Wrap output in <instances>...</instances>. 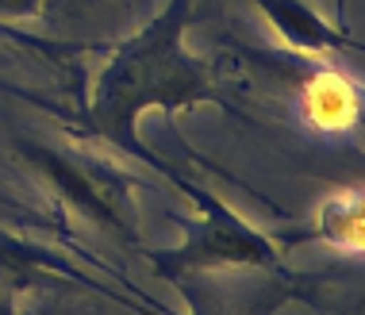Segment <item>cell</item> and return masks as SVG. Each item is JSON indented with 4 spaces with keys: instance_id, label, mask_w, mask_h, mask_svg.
Masks as SVG:
<instances>
[{
    "instance_id": "6da1fadb",
    "label": "cell",
    "mask_w": 365,
    "mask_h": 315,
    "mask_svg": "<svg viewBox=\"0 0 365 315\" xmlns=\"http://www.w3.org/2000/svg\"><path fill=\"white\" fill-rule=\"evenodd\" d=\"M185 8H189V0H173L170 12L154 27H146L135 43H127L101 77L96 123L123 146H131L135 115L146 104H185L196 96H208L200 70L181 54Z\"/></svg>"
},
{
    "instance_id": "7a4b0ae2",
    "label": "cell",
    "mask_w": 365,
    "mask_h": 315,
    "mask_svg": "<svg viewBox=\"0 0 365 315\" xmlns=\"http://www.w3.org/2000/svg\"><path fill=\"white\" fill-rule=\"evenodd\" d=\"M265 8H277V12H289V19L284 16H277L281 24H289L284 31H289L292 38H300V43H308V46H331V43H339L327 27L319 24L315 16H308L304 8H296L292 0H265Z\"/></svg>"
},
{
    "instance_id": "3957f363",
    "label": "cell",
    "mask_w": 365,
    "mask_h": 315,
    "mask_svg": "<svg viewBox=\"0 0 365 315\" xmlns=\"http://www.w3.org/2000/svg\"><path fill=\"white\" fill-rule=\"evenodd\" d=\"M312 100H315V115H319L323 123H346L350 115H354V96H350L346 85L315 81Z\"/></svg>"
}]
</instances>
